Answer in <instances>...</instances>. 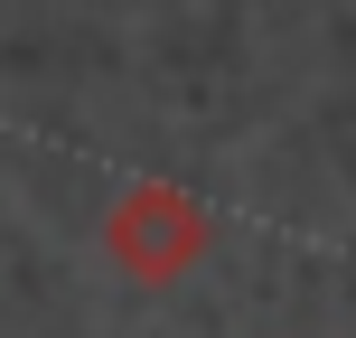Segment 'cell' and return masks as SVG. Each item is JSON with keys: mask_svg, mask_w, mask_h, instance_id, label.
Returning a JSON list of instances; mask_svg holds the SVG:
<instances>
[{"mask_svg": "<svg viewBox=\"0 0 356 338\" xmlns=\"http://www.w3.org/2000/svg\"><path fill=\"white\" fill-rule=\"evenodd\" d=\"M207 245H216V216L197 207L188 188H169V178L122 188V197H113V216H104V254L131 272V282H150V291L188 282V272L207 263Z\"/></svg>", "mask_w": 356, "mask_h": 338, "instance_id": "1", "label": "cell"}]
</instances>
